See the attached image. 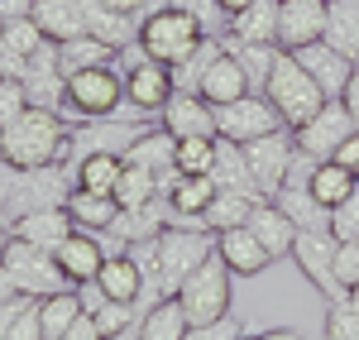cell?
<instances>
[{
	"instance_id": "1",
	"label": "cell",
	"mask_w": 359,
	"mask_h": 340,
	"mask_svg": "<svg viewBox=\"0 0 359 340\" xmlns=\"http://www.w3.org/2000/svg\"><path fill=\"white\" fill-rule=\"evenodd\" d=\"M0 158L15 163V168H43V163L67 168V125H62V115L29 106L15 125L0 130Z\"/></svg>"
},
{
	"instance_id": "2",
	"label": "cell",
	"mask_w": 359,
	"mask_h": 340,
	"mask_svg": "<svg viewBox=\"0 0 359 340\" xmlns=\"http://www.w3.org/2000/svg\"><path fill=\"white\" fill-rule=\"evenodd\" d=\"M125 111V72L115 62H101V67H82L67 77V91H62V125H86V120H111V115Z\"/></svg>"
},
{
	"instance_id": "3",
	"label": "cell",
	"mask_w": 359,
	"mask_h": 340,
	"mask_svg": "<svg viewBox=\"0 0 359 340\" xmlns=\"http://www.w3.org/2000/svg\"><path fill=\"white\" fill-rule=\"evenodd\" d=\"M206 34L211 29L201 25L196 15L177 10V5H158V10H149L139 20V48L154 57V62H163V67H177V62H187L201 48Z\"/></svg>"
},
{
	"instance_id": "4",
	"label": "cell",
	"mask_w": 359,
	"mask_h": 340,
	"mask_svg": "<svg viewBox=\"0 0 359 340\" xmlns=\"http://www.w3.org/2000/svg\"><path fill=\"white\" fill-rule=\"evenodd\" d=\"M264 96H269V106L283 115V125H287V130H302L306 120L326 106L321 86L311 82V77H306V67L292 53H283V48H278L273 72H269V82H264Z\"/></svg>"
},
{
	"instance_id": "5",
	"label": "cell",
	"mask_w": 359,
	"mask_h": 340,
	"mask_svg": "<svg viewBox=\"0 0 359 340\" xmlns=\"http://www.w3.org/2000/svg\"><path fill=\"white\" fill-rule=\"evenodd\" d=\"M230 268L221 264V254L201 259L192 273H187V283L177 287V302H182V312L192 326H206V321H221L230 316Z\"/></svg>"
},
{
	"instance_id": "6",
	"label": "cell",
	"mask_w": 359,
	"mask_h": 340,
	"mask_svg": "<svg viewBox=\"0 0 359 340\" xmlns=\"http://www.w3.org/2000/svg\"><path fill=\"white\" fill-rule=\"evenodd\" d=\"M72 197V172L62 163H43V168H20L15 172V192H10V206H5V226H15L20 216H34V211H53V206H67Z\"/></svg>"
},
{
	"instance_id": "7",
	"label": "cell",
	"mask_w": 359,
	"mask_h": 340,
	"mask_svg": "<svg viewBox=\"0 0 359 340\" xmlns=\"http://www.w3.org/2000/svg\"><path fill=\"white\" fill-rule=\"evenodd\" d=\"M5 268H10V278H15V292L20 297H53L62 287H72L62 278V268H57L53 250H39V245H29L20 235H10V245H5V259H0Z\"/></svg>"
},
{
	"instance_id": "8",
	"label": "cell",
	"mask_w": 359,
	"mask_h": 340,
	"mask_svg": "<svg viewBox=\"0 0 359 340\" xmlns=\"http://www.w3.org/2000/svg\"><path fill=\"white\" fill-rule=\"evenodd\" d=\"M278 130H287V125L269 106L264 91H249L230 106H216V140L225 144H249V140H264V135H278Z\"/></svg>"
},
{
	"instance_id": "9",
	"label": "cell",
	"mask_w": 359,
	"mask_h": 340,
	"mask_svg": "<svg viewBox=\"0 0 359 340\" xmlns=\"http://www.w3.org/2000/svg\"><path fill=\"white\" fill-rule=\"evenodd\" d=\"M335 240L331 230H297V240H292V264L306 273V283L316 287L326 302H345L350 292L340 287V278H335Z\"/></svg>"
},
{
	"instance_id": "10",
	"label": "cell",
	"mask_w": 359,
	"mask_h": 340,
	"mask_svg": "<svg viewBox=\"0 0 359 340\" xmlns=\"http://www.w3.org/2000/svg\"><path fill=\"white\" fill-rule=\"evenodd\" d=\"M240 149H245V163H249V172H254V182H259L264 201H273L278 187L287 182L292 158H297V144H292V135H287V130H278V135L249 140V144H240Z\"/></svg>"
},
{
	"instance_id": "11",
	"label": "cell",
	"mask_w": 359,
	"mask_h": 340,
	"mask_svg": "<svg viewBox=\"0 0 359 340\" xmlns=\"http://www.w3.org/2000/svg\"><path fill=\"white\" fill-rule=\"evenodd\" d=\"M350 135H355V120L345 115V106H340V101H326L302 130H292V144H297V154H306V158L321 163V158H331Z\"/></svg>"
},
{
	"instance_id": "12",
	"label": "cell",
	"mask_w": 359,
	"mask_h": 340,
	"mask_svg": "<svg viewBox=\"0 0 359 340\" xmlns=\"http://www.w3.org/2000/svg\"><path fill=\"white\" fill-rule=\"evenodd\" d=\"M20 82H25L29 106H43V111H57V106H62L67 77H62V67H57V43H53V39H43V43L25 57Z\"/></svg>"
},
{
	"instance_id": "13",
	"label": "cell",
	"mask_w": 359,
	"mask_h": 340,
	"mask_svg": "<svg viewBox=\"0 0 359 340\" xmlns=\"http://www.w3.org/2000/svg\"><path fill=\"white\" fill-rule=\"evenodd\" d=\"M321 34H326V0H278V48L283 53L321 43Z\"/></svg>"
},
{
	"instance_id": "14",
	"label": "cell",
	"mask_w": 359,
	"mask_h": 340,
	"mask_svg": "<svg viewBox=\"0 0 359 340\" xmlns=\"http://www.w3.org/2000/svg\"><path fill=\"white\" fill-rule=\"evenodd\" d=\"M172 72L163 62L144 57L139 67H125V106H135L139 115H163V106L172 101Z\"/></svg>"
},
{
	"instance_id": "15",
	"label": "cell",
	"mask_w": 359,
	"mask_h": 340,
	"mask_svg": "<svg viewBox=\"0 0 359 340\" xmlns=\"http://www.w3.org/2000/svg\"><path fill=\"white\" fill-rule=\"evenodd\" d=\"M158 125L172 140H196V135L216 140V106H206L196 91H172V101L163 106Z\"/></svg>"
},
{
	"instance_id": "16",
	"label": "cell",
	"mask_w": 359,
	"mask_h": 340,
	"mask_svg": "<svg viewBox=\"0 0 359 340\" xmlns=\"http://www.w3.org/2000/svg\"><path fill=\"white\" fill-rule=\"evenodd\" d=\"M53 259H57V268H62V278L77 287V283H91L111 254H106L101 235H91V230H72V235L53 250Z\"/></svg>"
},
{
	"instance_id": "17",
	"label": "cell",
	"mask_w": 359,
	"mask_h": 340,
	"mask_svg": "<svg viewBox=\"0 0 359 340\" xmlns=\"http://www.w3.org/2000/svg\"><path fill=\"white\" fill-rule=\"evenodd\" d=\"M172 149L177 140L168 135L163 125H149V130H139L135 144L125 149V163H139V168H149L158 182H163V197L172 192V182H177V168H172Z\"/></svg>"
},
{
	"instance_id": "18",
	"label": "cell",
	"mask_w": 359,
	"mask_h": 340,
	"mask_svg": "<svg viewBox=\"0 0 359 340\" xmlns=\"http://www.w3.org/2000/svg\"><path fill=\"white\" fill-rule=\"evenodd\" d=\"M292 57L306 67V77L321 86V96H326V101H340V91H345L350 72H355V62H350V57L335 53L326 39H321V43H306V48H297Z\"/></svg>"
},
{
	"instance_id": "19",
	"label": "cell",
	"mask_w": 359,
	"mask_h": 340,
	"mask_svg": "<svg viewBox=\"0 0 359 340\" xmlns=\"http://www.w3.org/2000/svg\"><path fill=\"white\" fill-rule=\"evenodd\" d=\"M216 254H221V264L235 273V278H259V273L273 264V254L254 240V230H249V226L221 230V235H216Z\"/></svg>"
},
{
	"instance_id": "20",
	"label": "cell",
	"mask_w": 359,
	"mask_h": 340,
	"mask_svg": "<svg viewBox=\"0 0 359 340\" xmlns=\"http://www.w3.org/2000/svg\"><path fill=\"white\" fill-rule=\"evenodd\" d=\"M29 20L39 25V34H43V39H53V43L86 39L82 0H29Z\"/></svg>"
},
{
	"instance_id": "21",
	"label": "cell",
	"mask_w": 359,
	"mask_h": 340,
	"mask_svg": "<svg viewBox=\"0 0 359 340\" xmlns=\"http://www.w3.org/2000/svg\"><path fill=\"white\" fill-rule=\"evenodd\" d=\"M225 39L235 43H273L278 48V0H249L245 10L225 15Z\"/></svg>"
},
{
	"instance_id": "22",
	"label": "cell",
	"mask_w": 359,
	"mask_h": 340,
	"mask_svg": "<svg viewBox=\"0 0 359 340\" xmlns=\"http://www.w3.org/2000/svg\"><path fill=\"white\" fill-rule=\"evenodd\" d=\"M249 230H254V240L269 250L273 259H287L292 254V240H297V226L278 211V201H254V211H249Z\"/></svg>"
},
{
	"instance_id": "23",
	"label": "cell",
	"mask_w": 359,
	"mask_h": 340,
	"mask_svg": "<svg viewBox=\"0 0 359 340\" xmlns=\"http://www.w3.org/2000/svg\"><path fill=\"white\" fill-rule=\"evenodd\" d=\"M254 86H249L245 67L235 62L230 53H221L211 67H206V77H201V86H196V96L206 101V106H230V101H240V96H249Z\"/></svg>"
},
{
	"instance_id": "24",
	"label": "cell",
	"mask_w": 359,
	"mask_h": 340,
	"mask_svg": "<svg viewBox=\"0 0 359 340\" xmlns=\"http://www.w3.org/2000/svg\"><path fill=\"white\" fill-rule=\"evenodd\" d=\"M211 182H216V192H235V197H249V201H264L259 192V182H254V172L245 163V149L240 144H225L216 149V163H211Z\"/></svg>"
},
{
	"instance_id": "25",
	"label": "cell",
	"mask_w": 359,
	"mask_h": 340,
	"mask_svg": "<svg viewBox=\"0 0 359 340\" xmlns=\"http://www.w3.org/2000/svg\"><path fill=\"white\" fill-rule=\"evenodd\" d=\"M72 216H67V206H53V211H34V216H20L10 235H20L29 245H39V250H57L67 235H72Z\"/></svg>"
},
{
	"instance_id": "26",
	"label": "cell",
	"mask_w": 359,
	"mask_h": 340,
	"mask_svg": "<svg viewBox=\"0 0 359 340\" xmlns=\"http://www.w3.org/2000/svg\"><path fill=\"white\" fill-rule=\"evenodd\" d=\"M67 216H72V226L77 230H91V235H111V226L120 221V201L106 197V192H77L72 187V197H67Z\"/></svg>"
},
{
	"instance_id": "27",
	"label": "cell",
	"mask_w": 359,
	"mask_h": 340,
	"mask_svg": "<svg viewBox=\"0 0 359 340\" xmlns=\"http://www.w3.org/2000/svg\"><path fill=\"white\" fill-rule=\"evenodd\" d=\"M120 172H125V158L120 154H82L72 163V187L77 192H106V197H115Z\"/></svg>"
},
{
	"instance_id": "28",
	"label": "cell",
	"mask_w": 359,
	"mask_h": 340,
	"mask_svg": "<svg viewBox=\"0 0 359 340\" xmlns=\"http://www.w3.org/2000/svg\"><path fill=\"white\" fill-rule=\"evenodd\" d=\"M96 283H101V292H106L111 302H135V307H139L144 273H139V264L130 259V250H125V254H111V259H106V264H101V273H96Z\"/></svg>"
},
{
	"instance_id": "29",
	"label": "cell",
	"mask_w": 359,
	"mask_h": 340,
	"mask_svg": "<svg viewBox=\"0 0 359 340\" xmlns=\"http://www.w3.org/2000/svg\"><path fill=\"white\" fill-rule=\"evenodd\" d=\"M321 39L359 67V0H335V5H326V34Z\"/></svg>"
},
{
	"instance_id": "30",
	"label": "cell",
	"mask_w": 359,
	"mask_h": 340,
	"mask_svg": "<svg viewBox=\"0 0 359 340\" xmlns=\"http://www.w3.org/2000/svg\"><path fill=\"white\" fill-rule=\"evenodd\" d=\"M168 197L149 201V206H135V211H120V221L111 226L115 240H125V245H139V240H158V230L168 226Z\"/></svg>"
},
{
	"instance_id": "31",
	"label": "cell",
	"mask_w": 359,
	"mask_h": 340,
	"mask_svg": "<svg viewBox=\"0 0 359 340\" xmlns=\"http://www.w3.org/2000/svg\"><path fill=\"white\" fill-rule=\"evenodd\" d=\"M135 331H139V340H187L192 321H187V312H182L177 297H163V302H154L149 312L139 316Z\"/></svg>"
},
{
	"instance_id": "32",
	"label": "cell",
	"mask_w": 359,
	"mask_h": 340,
	"mask_svg": "<svg viewBox=\"0 0 359 340\" xmlns=\"http://www.w3.org/2000/svg\"><path fill=\"white\" fill-rule=\"evenodd\" d=\"M306 187H311V197L321 201L326 211H335V206L359 187V177H355V172H345L335 158H321V163H311V172H306Z\"/></svg>"
},
{
	"instance_id": "33",
	"label": "cell",
	"mask_w": 359,
	"mask_h": 340,
	"mask_svg": "<svg viewBox=\"0 0 359 340\" xmlns=\"http://www.w3.org/2000/svg\"><path fill=\"white\" fill-rule=\"evenodd\" d=\"M211 197H216L211 172H206V177H182V172H177V182H172V192H168V211H172L182 226H192V221H201V211H206Z\"/></svg>"
},
{
	"instance_id": "34",
	"label": "cell",
	"mask_w": 359,
	"mask_h": 340,
	"mask_svg": "<svg viewBox=\"0 0 359 340\" xmlns=\"http://www.w3.org/2000/svg\"><path fill=\"white\" fill-rule=\"evenodd\" d=\"M82 316V302L72 287H62L53 297H39V326H43V340H62L72 331V321Z\"/></svg>"
},
{
	"instance_id": "35",
	"label": "cell",
	"mask_w": 359,
	"mask_h": 340,
	"mask_svg": "<svg viewBox=\"0 0 359 340\" xmlns=\"http://www.w3.org/2000/svg\"><path fill=\"white\" fill-rule=\"evenodd\" d=\"M158 197H163V182H158L149 168H139V163H125L120 182H115V201H120V211L149 206V201H158Z\"/></svg>"
},
{
	"instance_id": "36",
	"label": "cell",
	"mask_w": 359,
	"mask_h": 340,
	"mask_svg": "<svg viewBox=\"0 0 359 340\" xmlns=\"http://www.w3.org/2000/svg\"><path fill=\"white\" fill-rule=\"evenodd\" d=\"M101 62H115V48L101 43V39H91V34L57 43V67H62V77H72V72H82V67H101Z\"/></svg>"
},
{
	"instance_id": "37",
	"label": "cell",
	"mask_w": 359,
	"mask_h": 340,
	"mask_svg": "<svg viewBox=\"0 0 359 340\" xmlns=\"http://www.w3.org/2000/svg\"><path fill=\"white\" fill-rule=\"evenodd\" d=\"M249 211H254V201H249V197L216 192V197L206 201V211H201V230H211V235H221V230H240L249 221Z\"/></svg>"
},
{
	"instance_id": "38",
	"label": "cell",
	"mask_w": 359,
	"mask_h": 340,
	"mask_svg": "<svg viewBox=\"0 0 359 340\" xmlns=\"http://www.w3.org/2000/svg\"><path fill=\"white\" fill-rule=\"evenodd\" d=\"M221 53H225L221 34H206V39H201V48H196L187 62L168 67V72H172V86H177V91H196V86H201V77H206V67H211V62H216Z\"/></svg>"
},
{
	"instance_id": "39",
	"label": "cell",
	"mask_w": 359,
	"mask_h": 340,
	"mask_svg": "<svg viewBox=\"0 0 359 340\" xmlns=\"http://www.w3.org/2000/svg\"><path fill=\"white\" fill-rule=\"evenodd\" d=\"M221 43H225V53H230L235 62H240V67H245L249 86H264V82H269V72H273V57H278L273 43H235V39H225V34H221Z\"/></svg>"
},
{
	"instance_id": "40",
	"label": "cell",
	"mask_w": 359,
	"mask_h": 340,
	"mask_svg": "<svg viewBox=\"0 0 359 340\" xmlns=\"http://www.w3.org/2000/svg\"><path fill=\"white\" fill-rule=\"evenodd\" d=\"M216 149H221V140H206V135L177 140V149H172V168L182 172V177H206L211 163H216Z\"/></svg>"
},
{
	"instance_id": "41",
	"label": "cell",
	"mask_w": 359,
	"mask_h": 340,
	"mask_svg": "<svg viewBox=\"0 0 359 340\" xmlns=\"http://www.w3.org/2000/svg\"><path fill=\"white\" fill-rule=\"evenodd\" d=\"M96 326H101V336H106V340L130 336V326H139V307H135V302H106V307L96 312Z\"/></svg>"
},
{
	"instance_id": "42",
	"label": "cell",
	"mask_w": 359,
	"mask_h": 340,
	"mask_svg": "<svg viewBox=\"0 0 359 340\" xmlns=\"http://www.w3.org/2000/svg\"><path fill=\"white\" fill-rule=\"evenodd\" d=\"M326 340H359V307L345 302H326Z\"/></svg>"
},
{
	"instance_id": "43",
	"label": "cell",
	"mask_w": 359,
	"mask_h": 340,
	"mask_svg": "<svg viewBox=\"0 0 359 340\" xmlns=\"http://www.w3.org/2000/svg\"><path fill=\"white\" fill-rule=\"evenodd\" d=\"M331 235L340 245H345V240H359V187L331 211Z\"/></svg>"
},
{
	"instance_id": "44",
	"label": "cell",
	"mask_w": 359,
	"mask_h": 340,
	"mask_svg": "<svg viewBox=\"0 0 359 340\" xmlns=\"http://www.w3.org/2000/svg\"><path fill=\"white\" fill-rule=\"evenodd\" d=\"M25 111H29L25 82H20V77H5V82H0V130H5V125H15Z\"/></svg>"
},
{
	"instance_id": "45",
	"label": "cell",
	"mask_w": 359,
	"mask_h": 340,
	"mask_svg": "<svg viewBox=\"0 0 359 340\" xmlns=\"http://www.w3.org/2000/svg\"><path fill=\"white\" fill-rule=\"evenodd\" d=\"M5 340H43V326H39V297H25V307H20V316L10 321Z\"/></svg>"
},
{
	"instance_id": "46",
	"label": "cell",
	"mask_w": 359,
	"mask_h": 340,
	"mask_svg": "<svg viewBox=\"0 0 359 340\" xmlns=\"http://www.w3.org/2000/svg\"><path fill=\"white\" fill-rule=\"evenodd\" d=\"M335 278H340V287H345V292H350V287H359V240L335 245Z\"/></svg>"
},
{
	"instance_id": "47",
	"label": "cell",
	"mask_w": 359,
	"mask_h": 340,
	"mask_svg": "<svg viewBox=\"0 0 359 340\" xmlns=\"http://www.w3.org/2000/svg\"><path fill=\"white\" fill-rule=\"evenodd\" d=\"M245 336V321L230 312V316H221V321H206V326H192L187 331V340H240Z\"/></svg>"
},
{
	"instance_id": "48",
	"label": "cell",
	"mask_w": 359,
	"mask_h": 340,
	"mask_svg": "<svg viewBox=\"0 0 359 340\" xmlns=\"http://www.w3.org/2000/svg\"><path fill=\"white\" fill-rule=\"evenodd\" d=\"M72 292H77V302H82V312H86V316H96L101 307H106V302H111V297L101 292V283H96V278H91V283H77Z\"/></svg>"
},
{
	"instance_id": "49",
	"label": "cell",
	"mask_w": 359,
	"mask_h": 340,
	"mask_svg": "<svg viewBox=\"0 0 359 340\" xmlns=\"http://www.w3.org/2000/svg\"><path fill=\"white\" fill-rule=\"evenodd\" d=\"M331 158H335V163H340L345 172H355V177H359V130H355V135H350L345 144H340V149H335Z\"/></svg>"
},
{
	"instance_id": "50",
	"label": "cell",
	"mask_w": 359,
	"mask_h": 340,
	"mask_svg": "<svg viewBox=\"0 0 359 340\" xmlns=\"http://www.w3.org/2000/svg\"><path fill=\"white\" fill-rule=\"evenodd\" d=\"M111 10H120V15H130V20H144L149 10H158V5H168V0H106Z\"/></svg>"
},
{
	"instance_id": "51",
	"label": "cell",
	"mask_w": 359,
	"mask_h": 340,
	"mask_svg": "<svg viewBox=\"0 0 359 340\" xmlns=\"http://www.w3.org/2000/svg\"><path fill=\"white\" fill-rule=\"evenodd\" d=\"M340 106H345V115L355 120V130H359V67L350 72V82H345V91H340Z\"/></svg>"
},
{
	"instance_id": "52",
	"label": "cell",
	"mask_w": 359,
	"mask_h": 340,
	"mask_svg": "<svg viewBox=\"0 0 359 340\" xmlns=\"http://www.w3.org/2000/svg\"><path fill=\"white\" fill-rule=\"evenodd\" d=\"M15 163H5V158H0V226H5V206H10V192H15ZM10 230V226H5Z\"/></svg>"
},
{
	"instance_id": "53",
	"label": "cell",
	"mask_w": 359,
	"mask_h": 340,
	"mask_svg": "<svg viewBox=\"0 0 359 340\" xmlns=\"http://www.w3.org/2000/svg\"><path fill=\"white\" fill-rule=\"evenodd\" d=\"M62 340H106V336H101V326H96V316H77V321H72V331H67V336H62Z\"/></svg>"
},
{
	"instance_id": "54",
	"label": "cell",
	"mask_w": 359,
	"mask_h": 340,
	"mask_svg": "<svg viewBox=\"0 0 359 340\" xmlns=\"http://www.w3.org/2000/svg\"><path fill=\"white\" fill-rule=\"evenodd\" d=\"M168 5H177V10H187V15H196V20H201V25H206V20H211V15H216V10H221V5H216V0H168Z\"/></svg>"
},
{
	"instance_id": "55",
	"label": "cell",
	"mask_w": 359,
	"mask_h": 340,
	"mask_svg": "<svg viewBox=\"0 0 359 340\" xmlns=\"http://www.w3.org/2000/svg\"><path fill=\"white\" fill-rule=\"evenodd\" d=\"M20 307H25V297H10V302H0V340H5V331H10V321L20 316Z\"/></svg>"
},
{
	"instance_id": "56",
	"label": "cell",
	"mask_w": 359,
	"mask_h": 340,
	"mask_svg": "<svg viewBox=\"0 0 359 340\" xmlns=\"http://www.w3.org/2000/svg\"><path fill=\"white\" fill-rule=\"evenodd\" d=\"M10 297H20V292H15V278H10V268L0 264V302H10Z\"/></svg>"
},
{
	"instance_id": "57",
	"label": "cell",
	"mask_w": 359,
	"mask_h": 340,
	"mask_svg": "<svg viewBox=\"0 0 359 340\" xmlns=\"http://www.w3.org/2000/svg\"><path fill=\"white\" fill-rule=\"evenodd\" d=\"M264 340H302V331H292V326H269Z\"/></svg>"
},
{
	"instance_id": "58",
	"label": "cell",
	"mask_w": 359,
	"mask_h": 340,
	"mask_svg": "<svg viewBox=\"0 0 359 340\" xmlns=\"http://www.w3.org/2000/svg\"><path fill=\"white\" fill-rule=\"evenodd\" d=\"M216 5H221V15H235V10H245L249 0H216Z\"/></svg>"
},
{
	"instance_id": "59",
	"label": "cell",
	"mask_w": 359,
	"mask_h": 340,
	"mask_svg": "<svg viewBox=\"0 0 359 340\" xmlns=\"http://www.w3.org/2000/svg\"><path fill=\"white\" fill-rule=\"evenodd\" d=\"M5 245H10V230L0 226V259H5Z\"/></svg>"
},
{
	"instance_id": "60",
	"label": "cell",
	"mask_w": 359,
	"mask_h": 340,
	"mask_svg": "<svg viewBox=\"0 0 359 340\" xmlns=\"http://www.w3.org/2000/svg\"><path fill=\"white\" fill-rule=\"evenodd\" d=\"M240 340H264V331H245V336H240Z\"/></svg>"
},
{
	"instance_id": "61",
	"label": "cell",
	"mask_w": 359,
	"mask_h": 340,
	"mask_svg": "<svg viewBox=\"0 0 359 340\" xmlns=\"http://www.w3.org/2000/svg\"><path fill=\"white\" fill-rule=\"evenodd\" d=\"M350 302H355V307H359V287H350Z\"/></svg>"
},
{
	"instance_id": "62",
	"label": "cell",
	"mask_w": 359,
	"mask_h": 340,
	"mask_svg": "<svg viewBox=\"0 0 359 340\" xmlns=\"http://www.w3.org/2000/svg\"><path fill=\"white\" fill-rule=\"evenodd\" d=\"M0 82H5V72H0Z\"/></svg>"
},
{
	"instance_id": "63",
	"label": "cell",
	"mask_w": 359,
	"mask_h": 340,
	"mask_svg": "<svg viewBox=\"0 0 359 340\" xmlns=\"http://www.w3.org/2000/svg\"><path fill=\"white\" fill-rule=\"evenodd\" d=\"M326 5H335V0H326Z\"/></svg>"
},
{
	"instance_id": "64",
	"label": "cell",
	"mask_w": 359,
	"mask_h": 340,
	"mask_svg": "<svg viewBox=\"0 0 359 340\" xmlns=\"http://www.w3.org/2000/svg\"><path fill=\"white\" fill-rule=\"evenodd\" d=\"M0 5H5V0H0Z\"/></svg>"
}]
</instances>
